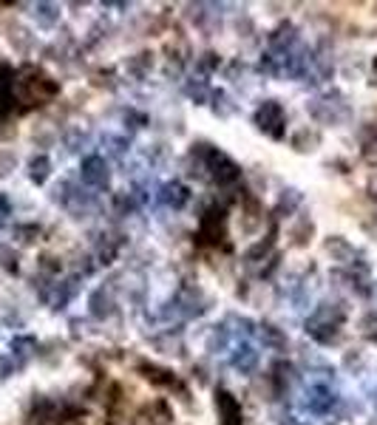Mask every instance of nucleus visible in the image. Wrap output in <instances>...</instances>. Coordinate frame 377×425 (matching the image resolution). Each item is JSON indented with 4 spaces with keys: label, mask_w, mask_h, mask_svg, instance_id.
<instances>
[{
    "label": "nucleus",
    "mask_w": 377,
    "mask_h": 425,
    "mask_svg": "<svg viewBox=\"0 0 377 425\" xmlns=\"http://www.w3.org/2000/svg\"><path fill=\"white\" fill-rule=\"evenodd\" d=\"M343 306L341 303H321L312 312V318L306 320V335L315 338L318 343L329 346L341 340V326H343Z\"/></svg>",
    "instance_id": "f257e3e1"
},
{
    "label": "nucleus",
    "mask_w": 377,
    "mask_h": 425,
    "mask_svg": "<svg viewBox=\"0 0 377 425\" xmlns=\"http://www.w3.org/2000/svg\"><path fill=\"white\" fill-rule=\"evenodd\" d=\"M224 221H227V207L222 204H213L210 207L202 221H199V235H196V241L204 244V247H219L224 239H227V232H224Z\"/></svg>",
    "instance_id": "f03ea898"
},
{
    "label": "nucleus",
    "mask_w": 377,
    "mask_h": 425,
    "mask_svg": "<svg viewBox=\"0 0 377 425\" xmlns=\"http://www.w3.org/2000/svg\"><path fill=\"white\" fill-rule=\"evenodd\" d=\"M255 125L261 128L267 136L272 139H281L284 136V125H287V113H284V105L275 102V100H267L261 108L255 111Z\"/></svg>",
    "instance_id": "7ed1b4c3"
},
{
    "label": "nucleus",
    "mask_w": 377,
    "mask_h": 425,
    "mask_svg": "<svg viewBox=\"0 0 377 425\" xmlns=\"http://www.w3.org/2000/svg\"><path fill=\"white\" fill-rule=\"evenodd\" d=\"M207 171H210V179H213L219 187L235 184V182L241 179V168H239V164H235L227 153L216 151V148H213V153H210V159H207Z\"/></svg>",
    "instance_id": "20e7f679"
},
{
    "label": "nucleus",
    "mask_w": 377,
    "mask_h": 425,
    "mask_svg": "<svg viewBox=\"0 0 377 425\" xmlns=\"http://www.w3.org/2000/svg\"><path fill=\"white\" fill-rule=\"evenodd\" d=\"M216 411L222 425H241V403L224 389L216 391Z\"/></svg>",
    "instance_id": "39448f33"
},
{
    "label": "nucleus",
    "mask_w": 377,
    "mask_h": 425,
    "mask_svg": "<svg viewBox=\"0 0 377 425\" xmlns=\"http://www.w3.org/2000/svg\"><path fill=\"white\" fill-rule=\"evenodd\" d=\"M80 173H83V182L88 184V187H105L108 184V162L103 159V156H88L85 162H83V168H80Z\"/></svg>",
    "instance_id": "423d86ee"
},
{
    "label": "nucleus",
    "mask_w": 377,
    "mask_h": 425,
    "mask_svg": "<svg viewBox=\"0 0 377 425\" xmlns=\"http://www.w3.org/2000/svg\"><path fill=\"white\" fill-rule=\"evenodd\" d=\"M88 306H91V315L97 318V320H105L114 315V292L100 287V290H94L91 298H88Z\"/></svg>",
    "instance_id": "0eeeda50"
},
{
    "label": "nucleus",
    "mask_w": 377,
    "mask_h": 425,
    "mask_svg": "<svg viewBox=\"0 0 377 425\" xmlns=\"http://www.w3.org/2000/svg\"><path fill=\"white\" fill-rule=\"evenodd\" d=\"M139 374L145 377L148 383L159 386V389H173L176 386V374L162 369V366H153V363H139Z\"/></svg>",
    "instance_id": "6e6552de"
},
{
    "label": "nucleus",
    "mask_w": 377,
    "mask_h": 425,
    "mask_svg": "<svg viewBox=\"0 0 377 425\" xmlns=\"http://www.w3.org/2000/svg\"><path fill=\"white\" fill-rule=\"evenodd\" d=\"M159 199H162V204H168V207H173V210H182L187 201H191V190H187L182 182H168V184L162 187Z\"/></svg>",
    "instance_id": "1a4fd4ad"
},
{
    "label": "nucleus",
    "mask_w": 377,
    "mask_h": 425,
    "mask_svg": "<svg viewBox=\"0 0 377 425\" xmlns=\"http://www.w3.org/2000/svg\"><path fill=\"white\" fill-rule=\"evenodd\" d=\"M323 250L332 255V261H341V264H349L352 258H355V247H352L343 235H329L323 241Z\"/></svg>",
    "instance_id": "9d476101"
},
{
    "label": "nucleus",
    "mask_w": 377,
    "mask_h": 425,
    "mask_svg": "<svg viewBox=\"0 0 377 425\" xmlns=\"http://www.w3.org/2000/svg\"><path fill=\"white\" fill-rule=\"evenodd\" d=\"M306 406H310V411H315V414H326V411H332L335 397H332V391H329V389L315 386V389L310 391V400H306Z\"/></svg>",
    "instance_id": "9b49d317"
},
{
    "label": "nucleus",
    "mask_w": 377,
    "mask_h": 425,
    "mask_svg": "<svg viewBox=\"0 0 377 425\" xmlns=\"http://www.w3.org/2000/svg\"><path fill=\"white\" fill-rule=\"evenodd\" d=\"M151 68H153V54L151 52H139V54L128 57V63H125V71L136 80H142Z\"/></svg>",
    "instance_id": "f8f14e48"
},
{
    "label": "nucleus",
    "mask_w": 377,
    "mask_h": 425,
    "mask_svg": "<svg viewBox=\"0 0 377 425\" xmlns=\"http://www.w3.org/2000/svg\"><path fill=\"white\" fill-rule=\"evenodd\" d=\"M312 232H315L312 219L301 216V219L292 224V230H290V239H292V244H295V247H306V244L312 241Z\"/></svg>",
    "instance_id": "ddd939ff"
},
{
    "label": "nucleus",
    "mask_w": 377,
    "mask_h": 425,
    "mask_svg": "<svg viewBox=\"0 0 377 425\" xmlns=\"http://www.w3.org/2000/svg\"><path fill=\"white\" fill-rule=\"evenodd\" d=\"M258 335H261L264 346H270L272 351H281V349H287V335L281 332L278 326H272V323H261V326H258Z\"/></svg>",
    "instance_id": "4468645a"
},
{
    "label": "nucleus",
    "mask_w": 377,
    "mask_h": 425,
    "mask_svg": "<svg viewBox=\"0 0 377 425\" xmlns=\"http://www.w3.org/2000/svg\"><path fill=\"white\" fill-rule=\"evenodd\" d=\"M321 145V133L315 128H301L295 136H292V148L306 153V151H315Z\"/></svg>",
    "instance_id": "2eb2a0df"
},
{
    "label": "nucleus",
    "mask_w": 377,
    "mask_h": 425,
    "mask_svg": "<svg viewBox=\"0 0 377 425\" xmlns=\"http://www.w3.org/2000/svg\"><path fill=\"white\" fill-rule=\"evenodd\" d=\"M145 417H151L148 422H153V425H168L173 419V411L168 406V400H153V403L145 408Z\"/></svg>",
    "instance_id": "dca6fc26"
},
{
    "label": "nucleus",
    "mask_w": 377,
    "mask_h": 425,
    "mask_svg": "<svg viewBox=\"0 0 377 425\" xmlns=\"http://www.w3.org/2000/svg\"><path fill=\"white\" fill-rule=\"evenodd\" d=\"M52 176V159L49 156H34L32 162H29V179L34 182V184H43L45 179Z\"/></svg>",
    "instance_id": "f3484780"
},
{
    "label": "nucleus",
    "mask_w": 377,
    "mask_h": 425,
    "mask_svg": "<svg viewBox=\"0 0 377 425\" xmlns=\"http://www.w3.org/2000/svg\"><path fill=\"white\" fill-rule=\"evenodd\" d=\"M164 54H168V60H171V63L176 60V65H182L187 57H191V45H187V40L176 37V40H171L168 45H164Z\"/></svg>",
    "instance_id": "a211bd4d"
},
{
    "label": "nucleus",
    "mask_w": 377,
    "mask_h": 425,
    "mask_svg": "<svg viewBox=\"0 0 377 425\" xmlns=\"http://www.w3.org/2000/svg\"><path fill=\"white\" fill-rule=\"evenodd\" d=\"M292 40H295V26H292V23H281V26L270 34V43L275 45V49H287Z\"/></svg>",
    "instance_id": "6ab92c4d"
},
{
    "label": "nucleus",
    "mask_w": 377,
    "mask_h": 425,
    "mask_svg": "<svg viewBox=\"0 0 377 425\" xmlns=\"http://www.w3.org/2000/svg\"><path fill=\"white\" fill-rule=\"evenodd\" d=\"M255 363H258V351H252L250 346H241L239 349V354L233 358V366L239 369V371H252L255 369Z\"/></svg>",
    "instance_id": "aec40b11"
},
{
    "label": "nucleus",
    "mask_w": 377,
    "mask_h": 425,
    "mask_svg": "<svg viewBox=\"0 0 377 425\" xmlns=\"http://www.w3.org/2000/svg\"><path fill=\"white\" fill-rule=\"evenodd\" d=\"M34 17H37L40 26L49 29V26H54V23H57L60 12H57V6H52V3H40V6H37V12H34Z\"/></svg>",
    "instance_id": "412c9836"
},
{
    "label": "nucleus",
    "mask_w": 377,
    "mask_h": 425,
    "mask_svg": "<svg viewBox=\"0 0 377 425\" xmlns=\"http://www.w3.org/2000/svg\"><path fill=\"white\" fill-rule=\"evenodd\" d=\"M360 335L366 340L377 343V309H371V312L363 315V320H360Z\"/></svg>",
    "instance_id": "4be33fe9"
},
{
    "label": "nucleus",
    "mask_w": 377,
    "mask_h": 425,
    "mask_svg": "<svg viewBox=\"0 0 377 425\" xmlns=\"http://www.w3.org/2000/svg\"><path fill=\"white\" fill-rule=\"evenodd\" d=\"M14 235H17L20 244H34L37 235H40V227L37 224H20V227H14Z\"/></svg>",
    "instance_id": "5701e85b"
},
{
    "label": "nucleus",
    "mask_w": 377,
    "mask_h": 425,
    "mask_svg": "<svg viewBox=\"0 0 377 425\" xmlns=\"http://www.w3.org/2000/svg\"><path fill=\"white\" fill-rule=\"evenodd\" d=\"M40 270L45 272V275H57L60 270H63V261L57 255H52V252H45V255H40Z\"/></svg>",
    "instance_id": "b1692460"
},
{
    "label": "nucleus",
    "mask_w": 377,
    "mask_h": 425,
    "mask_svg": "<svg viewBox=\"0 0 377 425\" xmlns=\"http://www.w3.org/2000/svg\"><path fill=\"white\" fill-rule=\"evenodd\" d=\"M213 111L219 113V116H230L233 111H235V105L227 100V94H222V91H216L213 94Z\"/></svg>",
    "instance_id": "393cba45"
},
{
    "label": "nucleus",
    "mask_w": 377,
    "mask_h": 425,
    "mask_svg": "<svg viewBox=\"0 0 377 425\" xmlns=\"http://www.w3.org/2000/svg\"><path fill=\"white\" fill-rule=\"evenodd\" d=\"M0 270H9V272L17 270V255H14V250L6 247V244H0Z\"/></svg>",
    "instance_id": "a878e982"
},
{
    "label": "nucleus",
    "mask_w": 377,
    "mask_h": 425,
    "mask_svg": "<svg viewBox=\"0 0 377 425\" xmlns=\"http://www.w3.org/2000/svg\"><path fill=\"white\" fill-rule=\"evenodd\" d=\"M196 65H199L202 74H210V71L219 68V54H216V52H204V54L196 60Z\"/></svg>",
    "instance_id": "bb28decb"
},
{
    "label": "nucleus",
    "mask_w": 377,
    "mask_h": 425,
    "mask_svg": "<svg viewBox=\"0 0 377 425\" xmlns=\"http://www.w3.org/2000/svg\"><path fill=\"white\" fill-rule=\"evenodd\" d=\"M301 204V193L298 190H284V196H281V201H278V212H292L295 207Z\"/></svg>",
    "instance_id": "cd10ccee"
},
{
    "label": "nucleus",
    "mask_w": 377,
    "mask_h": 425,
    "mask_svg": "<svg viewBox=\"0 0 377 425\" xmlns=\"http://www.w3.org/2000/svg\"><path fill=\"white\" fill-rule=\"evenodd\" d=\"M12 45H14L17 52H29V45H32L29 32H26V29H17V32H12Z\"/></svg>",
    "instance_id": "c85d7f7f"
},
{
    "label": "nucleus",
    "mask_w": 377,
    "mask_h": 425,
    "mask_svg": "<svg viewBox=\"0 0 377 425\" xmlns=\"http://www.w3.org/2000/svg\"><path fill=\"white\" fill-rule=\"evenodd\" d=\"M17 164V156L12 151H0V176H9Z\"/></svg>",
    "instance_id": "c756f323"
},
{
    "label": "nucleus",
    "mask_w": 377,
    "mask_h": 425,
    "mask_svg": "<svg viewBox=\"0 0 377 425\" xmlns=\"http://www.w3.org/2000/svg\"><path fill=\"white\" fill-rule=\"evenodd\" d=\"M12 349L20 354V358H26V354H32V349H34V340L32 338H17V340H12Z\"/></svg>",
    "instance_id": "7c9ffc66"
},
{
    "label": "nucleus",
    "mask_w": 377,
    "mask_h": 425,
    "mask_svg": "<svg viewBox=\"0 0 377 425\" xmlns=\"http://www.w3.org/2000/svg\"><path fill=\"white\" fill-rule=\"evenodd\" d=\"M343 366H346V369H358V366H363V354H360V349H352V351H346Z\"/></svg>",
    "instance_id": "2f4dec72"
},
{
    "label": "nucleus",
    "mask_w": 377,
    "mask_h": 425,
    "mask_svg": "<svg viewBox=\"0 0 377 425\" xmlns=\"http://www.w3.org/2000/svg\"><path fill=\"white\" fill-rule=\"evenodd\" d=\"M363 159H366L369 164H377V136L369 139L366 145H363Z\"/></svg>",
    "instance_id": "473e14b6"
},
{
    "label": "nucleus",
    "mask_w": 377,
    "mask_h": 425,
    "mask_svg": "<svg viewBox=\"0 0 377 425\" xmlns=\"http://www.w3.org/2000/svg\"><path fill=\"white\" fill-rule=\"evenodd\" d=\"M94 85H108V88H114V71H97V74H94Z\"/></svg>",
    "instance_id": "72a5a7b5"
},
{
    "label": "nucleus",
    "mask_w": 377,
    "mask_h": 425,
    "mask_svg": "<svg viewBox=\"0 0 377 425\" xmlns=\"http://www.w3.org/2000/svg\"><path fill=\"white\" fill-rule=\"evenodd\" d=\"M63 425H83V419L80 417H68V419H63Z\"/></svg>",
    "instance_id": "f704fd0d"
},
{
    "label": "nucleus",
    "mask_w": 377,
    "mask_h": 425,
    "mask_svg": "<svg viewBox=\"0 0 377 425\" xmlns=\"http://www.w3.org/2000/svg\"><path fill=\"white\" fill-rule=\"evenodd\" d=\"M369 190H371V196H377V176L371 179V184H369Z\"/></svg>",
    "instance_id": "c9c22d12"
},
{
    "label": "nucleus",
    "mask_w": 377,
    "mask_h": 425,
    "mask_svg": "<svg viewBox=\"0 0 377 425\" xmlns=\"http://www.w3.org/2000/svg\"><path fill=\"white\" fill-rule=\"evenodd\" d=\"M374 74H377V57H374Z\"/></svg>",
    "instance_id": "e433bc0d"
},
{
    "label": "nucleus",
    "mask_w": 377,
    "mask_h": 425,
    "mask_svg": "<svg viewBox=\"0 0 377 425\" xmlns=\"http://www.w3.org/2000/svg\"><path fill=\"white\" fill-rule=\"evenodd\" d=\"M371 425H377V422H371Z\"/></svg>",
    "instance_id": "4c0bfd02"
},
{
    "label": "nucleus",
    "mask_w": 377,
    "mask_h": 425,
    "mask_svg": "<svg viewBox=\"0 0 377 425\" xmlns=\"http://www.w3.org/2000/svg\"><path fill=\"white\" fill-rule=\"evenodd\" d=\"M298 425H303V422H298Z\"/></svg>",
    "instance_id": "58836bf2"
}]
</instances>
